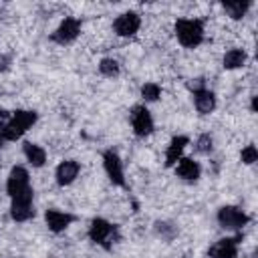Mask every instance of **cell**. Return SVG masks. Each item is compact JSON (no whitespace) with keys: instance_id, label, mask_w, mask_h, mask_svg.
Returning <instances> with one entry per match:
<instances>
[{"instance_id":"6da1fadb","label":"cell","mask_w":258,"mask_h":258,"mask_svg":"<svg viewBox=\"0 0 258 258\" xmlns=\"http://www.w3.org/2000/svg\"><path fill=\"white\" fill-rule=\"evenodd\" d=\"M175 36L181 46L196 48L204 40V22L200 18H179L175 20Z\"/></svg>"},{"instance_id":"7a4b0ae2","label":"cell","mask_w":258,"mask_h":258,"mask_svg":"<svg viewBox=\"0 0 258 258\" xmlns=\"http://www.w3.org/2000/svg\"><path fill=\"white\" fill-rule=\"evenodd\" d=\"M36 119H38V115L34 111H14L12 117H10V121L2 125V137H4V141H16V139H20L28 131V127H32L36 123Z\"/></svg>"},{"instance_id":"3957f363","label":"cell","mask_w":258,"mask_h":258,"mask_svg":"<svg viewBox=\"0 0 258 258\" xmlns=\"http://www.w3.org/2000/svg\"><path fill=\"white\" fill-rule=\"evenodd\" d=\"M89 238H91V242L99 244L101 248L111 250L113 244L119 238V232H117L115 224H111V222H107L103 218H95L91 222V226H89Z\"/></svg>"},{"instance_id":"277c9868","label":"cell","mask_w":258,"mask_h":258,"mask_svg":"<svg viewBox=\"0 0 258 258\" xmlns=\"http://www.w3.org/2000/svg\"><path fill=\"white\" fill-rule=\"evenodd\" d=\"M131 117V127H133V133L137 137H147L151 135L153 131V117L149 113V109L145 105H135L129 113Z\"/></svg>"},{"instance_id":"5b68a950","label":"cell","mask_w":258,"mask_h":258,"mask_svg":"<svg viewBox=\"0 0 258 258\" xmlns=\"http://www.w3.org/2000/svg\"><path fill=\"white\" fill-rule=\"evenodd\" d=\"M6 191H8L10 200L16 198V196H22V194L32 191L30 179H28V171L24 167L16 165V167L10 169V175H8V181H6Z\"/></svg>"},{"instance_id":"8992f818","label":"cell","mask_w":258,"mask_h":258,"mask_svg":"<svg viewBox=\"0 0 258 258\" xmlns=\"http://www.w3.org/2000/svg\"><path fill=\"white\" fill-rule=\"evenodd\" d=\"M248 216L236 206H224L218 210V222L226 230H242L248 224Z\"/></svg>"},{"instance_id":"52a82bcc","label":"cell","mask_w":258,"mask_h":258,"mask_svg":"<svg viewBox=\"0 0 258 258\" xmlns=\"http://www.w3.org/2000/svg\"><path fill=\"white\" fill-rule=\"evenodd\" d=\"M79 32H81V20L73 18V16H67L58 24V28L50 34V40L58 42V44H69V42H73L79 36Z\"/></svg>"},{"instance_id":"ba28073f","label":"cell","mask_w":258,"mask_h":258,"mask_svg":"<svg viewBox=\"0 0 258 258\" xmlns=\"http://www.w3.org/2000/svg\"><path fill=\"white\" fill-rule=\"evenodd\" d=\"M32 194L34 191H28V194H22V196H16L12 198V204H10V216L14 222H26L34 216V206H32Z\"/></svg>"},{"instance_id":"9c48e42d","label":"cell","mask_w":258,"mask_h":258,"mask_svg":"<svg viewBox=\"0 0 258 258\" xmlns=\"http://www.w3.org/2000/svg\"><path fill=\"white\" fill-rule=\"evenodd\" d=\"M103 165H105V171L111 179V183L119 185V187H125V177H123V163L117 155V151L113 149H107L103 153Z\"/></svg>"},{"instance_id":"30bf717a","label":"cell","mask_w":258,"mask_h":258,"mask_svg":"<svg viewBox=\"0 0 258 258\" xmlns=\"http://www.w3.org/2000/svg\"><path fill=\"white\" fill-rule=\"evenodd\" d=\"M141 26V18L137 12H123L115 18L113 22V30L119 36H133Z\"/></svg>"},{"instance_id":"8fae6325","label":"cell","mask_w":258,"mask_h":258,"mask_svg":"<svg viewBox=\"0 0 258 258\" xmlns=\"http://www.w3.org/2000/svg\"><path fill=\"white\" fill-rule=\"evenodd\" d=\"M242 242V236L234 238H222L210 248V258H236L238 256V244Z\"/></svg>"},{"instance_id":"7c38bea8","label":"cell","mask_w":258,"mask_h":258,"mask_svg":"<svg viewBox=\"0 0 258 258\" xmlns=\"http://www.w3.org/2000/svg\"><path fill=\"white\" fill-rule=\"evenodd\" d=\"M79 171H81L79 161H75V159H64V161H60V163L56 165V171H54L56 183H58V185H71V183L77 179Z\"/></svg>"},{"instance_id":"4fadbf2b","label":"cell","mask_w":258,"mask_h":258,"mask_svg":"<svg viewBox=\"0 0 258 258\" xmlns=\"http://www.w3.org/2000/svg\"><path fill=\"white\" fill-rule=\"evenodd\" d=\"M44 220H46L48 230L54 232V234H58V232L67 230L75 222V216L73 214H67V212H60V210H46Z\"/></svg>"},{"instance_id":"5bb4252c","label":"cell","mask_w":258,"mask_h":258,"mask_svg":"<svg viewBox=\"0 0 258 258\" xmlns=\"http://www.w3.org/2000/svg\"><path fill=\"white\" fill-rule=\"evenodd\" d=\"M194 105H196L198 113L210 115V113L216 109V95H214L210 89H206V87L196 89V91H194Z\"/></svg>"},{"instance_id":"9a60e30c","label":"cell","mask_w":258,"mask_h":258,"mask_svg":"<svg viewBox=\"0 0 258 258\" xmlns=\"http://www.w3.org/2000/svg\"><path fill=\"white\" fill-rule=\"evenodd\" d=\"M202 169H200V163L194 161L191 157H181L177 163H175V175L181 177L183 181H196L200 177Z\"/></svg>"},{"instance_id":"2e32d148","label":"cell","mask_w":258,"mask_h":258,"mask_svg":"<svg viewBox=\"0 0 258 258\" xmlns=\"http://www.w3.org/2000/svg\"><path fill=\"white\" fill-rule=\"evenodd\" d=\"M187 143H189V139H187L185 135H175V137L169 141L167 151H165V165H167V167L175 165V163L181 159V153H183V149H185Z\"/></svg>"},{"instance_id":"e0dca14e","label":"cell","mask_w":258,"mask_h":258,"mask_svg":"<svg viewBox=\"0 0 258 258\" xmlns=\"http://www.w3.org/2000/svg\"><path fill=\"white\" fill-rule=\"evenodd\" d=\"M22 151H24V155H26V159H28V163L32 167H42L46 163V151L40 145L30 143V141H24Z\"/></svg>"},{"instance_id":"ac0fdd59","label":"cell","mask_w":258,"mask_h":258,"mask_svg":"<svg viewBox=\"0 0 258 258\" xmlns=\"http://www.w3.org/2000/svg\"><path fill=\"white\" fill-rule=\"evenodd\" d=\"M244 64H246V52L242 48H230L224 54V69L234 71V69H240Z\"/></svg>"},{"instance_id":"d6986e66","label":"cell","mask_w":258,"mask_h":258,"mask_svg":"<svg viewBox=\"0 0 258 258\" xmlns=\"http://www.w3.org/2000/svg\"><path fill=\"white\" fill-rule=\"evenodd\" d=\"M222 8L226 10V14L230 16V18H234V20H240L246 12H248V8H250V2L248 0H244V2H224L222 4Z\"/></svg>"},{"instance_id":"ffe728a7","label":"cell","mask_w":258,"mask_h":258,"mask_svg":"<svg viewBox=\"0 0 258 258\" xmlns=\"http://www.w3.org/2000/svg\"><path fill=\"white\" fill-rule=\"evenodd\" d=\"M99 71H101V75H105V77H117L119 75V62L115 60V58H103L101 62H99Z\"/></svg>"},{"instance_id":"44dd1931","label":"cell","mask_w":258,"mask_h":258,"mask_svg":"<svg viewBox=\"0 0 258 258\" xmlns=\"http://www.w3.org/2000/svg\"><path fill=\"white\" fill-rule=\"evenodd\" d=\"M141 97L145 99V101H157L159 97H161V87L157 85V83H145L143 87H141Z\"/></svg>"},{"instance_id":"7402d4cb","label":"cell","mask_w":258,"mask_h":258,"mask_svg":"<svg viewBox=\"0 0 258 258\" xmlns=\"http://www.w3.org/2000/svg\"><path fill=\"white\" fill-rule=\"evenodd\" d=\"M240 159H242V163H246V165L256 163V161H258V149H256V145H246V147L242 149V153H240Z\"/></svg>"},{"instance_id":"603a6c76","label":"cell","mask_w":258,"mask_h":258,"mask_svg":"<svg viewBox=\"0 0 258 258\" xmlns=\"http://www.w3.org/2000/svg\"><path fill=\"white\" fill-rule=\"evenodd\" d=\"M212 147H214L212 135H210V133H202V135L198 137V141H196V149H198L200 153H210Z\"/></svg>"},{"instance_id":"cb8c5ba5","label":"cell","mask_w":258,"mask_h":258,"mask_svg":"<svg viewBox=\"0 0 258 258\" xmlns=\"http://www.w3.org/2000/svg\"><path fill=\"white\" fill-rule=\"evenodd\" d=\"M155 230H157V234L163 236L165 240H171V238L175 236V228H173L171 224H165V222H157V224H155Z\"/></svg>"},{"instance_id":"d4e9b609","label":"cell","mask_w":258,"mask_h":258,"mask_svg":"<svg viewBox=\"0 0 258 258\" xmlns=\"http://www.w3.org/2000/svg\"><path fill=\"white\" fill-rule=\"evenodd\" d=\"M258 109V97H252V111Z\"/></svg>"},{"instance_id":"484cf974","label":"cell","mask_w":258,"mask_h":258,"mask_svg":"<svg viewBox=\"0 0 258 258\" xmlns=\"http://www.w3.org/2000/svg\"><path fill=\"white\" fill-rule=\"evenodd\" d=\"M2 143H4V137H2V125H0V147H2Z\"/></svg>"}]
</instances>
